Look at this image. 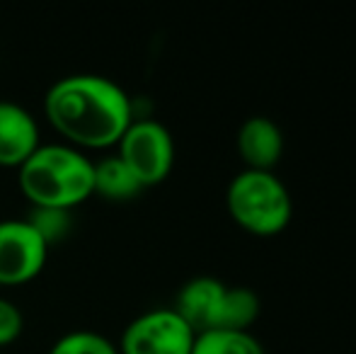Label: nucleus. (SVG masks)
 Instances as JSON below:
<instances>
[{
	"label": "nucleus",
	"instance_id": "1",
	"mask_svg": "<svg viewBox=\"0 0 356 354\" xmlns=\"http://www.w3.org/2000/svg\"><path fill=\"white\" fill-rule=\"evenodd\" d=\"M44 114L68 146L85 153L117 146L134 122V104L127 90L112 78L73 73L47 90Z\"/></svg>",
	"mask_w": 356,
	"mask_h": 354
},
{
	"label": "nucleus",
	"instance_id": "2",
	"mask_svg": "<svg viewBox=\"0 0 356 354\" xmlns=\"http://www.w3.org/2000/svg\"><path fill=\"white\" fill-rule=\"evenodd\" d=\"M17 184L32 209L73 211L95 197V161L68 143H42L17 168Z\"/></svg>",
	"mask_w": 356,
	"mask_h": 354
},
{
	"label": "nucleus",
	"instance_id": "3",
	"mask_svg": "<svg viewBox=\"0 0 356 354\" xmlns=\"http://www.w3.org/2000/svg\"><path fill=\"white\" fill-rule=\"evenodd\" d=\"M225 204L243 231L252 236H279L293 214V202L286 184L274 172L243 170L233 177L225 192Z\"/></svg>",
	"mask_w": 356,
	"mask_h": 354
},
{
	"label": "nucleus",
	"instance_id": "4",
	"mask_svg": "<svg viewBox=\"0 0 356 354\" xmlns=\"http://www.w3.org/2000/svg\"><path fill=\"white\" fill-rule=\"evenodd\" d=\"M117 156L134 172L141 187L160 184L172 172L175 141L172 134L158 119H134L117 143Z\"/></svg>",
	"mask_w": 356,
	"mask_h": 354
},
{
	"label": "nucleus",
	"instance_id": "5",
	"mask_svg": "<svg viewBox=\"0 0 356 354\" xmlns=\"http://www.w3.org/2000/svg\"><path fill=\"white\" fill-rule=\"evenodd\" d=\"M194 337L175 308H153L124 328L119 354H192Z\"/></svg>",
	"mask_w": 356,
	"mask_h": 354
},
{
	"label": "nucleus",
	"instance_id": "6",
	"mask_svg": "<svg viewBox=\"0 0 356 354\" xmlns=\"http://www.w3.org/2000/svg\"><path fill=\"white\" fill-rule=\"evenodd\" d=\"M49 243L27 218L0 221V287H19L44 272Z\"/></svg>",
	"mask_w": 356,
	"mask_h": 354
},
{
	"label": "nucleus",
	"instance_id": "7",
	"mask_svg": "<svg viewBox=\"0 0 356 354\" xmlns=\"http://www.w3.org/2000/svg\"><path fill=\"white\" fill-rule=\"evenodd\" d=\"M42 146L39 124L27 107L0 99V168L17 170Z\"/></svg>",
	"mask_w": 356,
	"mask_h": 354
},
{
	"label": "nucleus",
	"instance_id": "8",
	"mask_svg": "<svg viewBox=\"0 0 356 354\" xmlns=\"http://www.w3.org/2000/svg\"><path fill=\"white\" fill-rule=\"evenodd\" d=\"M225 289H228V284H223L220 279H213V277L189 279L177 291L175 311L187 321V325L192 328L194 332L216 330Z\"/></svg>",
	"mask_w": 356,
	"mask_h": 354
},
{
	"label": "nucleus",
	"instance_id": "9",
	"mask_svg": "<svg viewBox=\"0 0 356 354\" xmlns=\"http://www.w3.org/2000/svg\"><path fill=\"white\" fill-rule=\"evenodd\" d=\"M238 153L248 168L245 170H264L272 172V168L282 161L284 153V134L272 119L250 117L238 131Z\"/></svg>",
	"mask_w": 356,
	"mask_h": 354
},
{
	"label": "nucleus",
	"instance_id": "10",
	"mask_svg": "<svg viewBox=\"0 0 356 354\" xmlns=\"http://www.w3.org/2000/svg\"><path fill=\"white\" fill-rule=\"evenodd\" d=\"M141 182L124 166L119 156H107L95 163V194L109 202H129L138 197Z\"/></svg>",
	"mask_w": 356,
	"mask_h": 354
},
{
	"label": "nucleus",
	"instance_id": "11",
	"mask_svg": "<svg viewBox=\"0 0 356 354\" xmlns=\"http://www.w3.org/2000/svg\"><path fill=\"white\" fill-rule=\"evenodd\" d=\"M259 296L248 287H228L225 289L223 303H220L218 323L216 330H240L250 332L254 321L259 318Z\"/></svg>",
	"mask_w": 356,
	"mask_h": 354
},
{
	"label": "nucleus",
	"instance_id": "12",
	"mask_svg": "<svg viewBox=\"0 0 356 354\" xmlns=\"http://www.w3.org/2000/svg\"><path fill=\"white\" fill-rule=\"evenodd\" d=\"M192 354H264V347L250 332L207 330L197 332Z\"/></svg>",
	"mask_w": 356,
	"mask_h": 354
},
{
	"label": "nucleus",
	"instance_id": "13",
	"mask_svg": "<svg viewBox=\"0 0 356 354\" xmlns=\"http://www.w3.org/2000/svg\"><path fill=\"white\" fill-rule=\"evenodd\" d=\"M49 354H119V347L102 332L71 330L54 342Z\"/></svg>",
	"mask_w": 356,
	"mask_h": 354
},
{
	"label": "nucleus",
	"instance_id": "14",
	"mask_svg": "<svg viewBox=\"0 0 356 354\" xmlns=\"http://www.w3.org/2000/svg\"><path fill=\"white\" fill-rule=\"evenodd\" d=\"M27 221L42 233L49 248L66 238L71 231V211H61V209H32V216H27Z\"/></svg>",
	"mask_w": 356,
	"mask_h": 354
},
{
	"label": "nucleus",
	"instance_id": "15",
	"mask_svg": "<svg viewBox=\"0 0 356 354\" xmlns=\"http://www.w3.org/2000/svg\"><path fill=\"white\" fill-rule=\"evenodd\" d=\"M24 330V316L10 298L0 296V347L13 345Z\"/></svg>",
	"mask_w": 356,
	"mask_h": 354
}]
</instances>
